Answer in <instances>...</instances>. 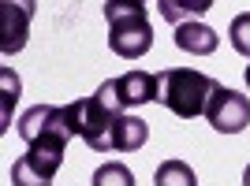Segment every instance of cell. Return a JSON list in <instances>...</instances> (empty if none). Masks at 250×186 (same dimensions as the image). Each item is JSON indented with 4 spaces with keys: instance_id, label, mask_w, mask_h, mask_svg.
I'll return each instance as SVG.
<instances>
[{
    "instance_id": "1",
    "label": "cell",
    "mask_w": 250,
    "mask_h": 186,
    "mask_svg": "<svg viewBox=\"0 0 250 186\" xmlns=\"http://www.w3.org/2000/svg\"><path fill=\"white\" fill-rule=\"evenodd\" d=\"M217 90V78L194 67H165L157 74V104L168 108L176 119H194L206 115V104Z\"/></svg>"
},
{
    "instance_id": "2",
    "label": "cell",
    "mask_w": 250,
    "mask_h": 186,
    "mask_svg": "<svg viewBox=\"0 0 250 186\" xmlns=\"http://www.w3.org/2000/svg\"><path fill=\"white\" fill-rule=\"evenodd\" d=\"M104 22H108V49L120 60H142L153 49L146 0H104Z\"/></svg>"
},
{
    "instance_id": "3",
    "label": "cell",
    "mask_w": 250,
    "mask_h": 186,
    "mask_svg": "<svg viewBox=\"0 0 250 186\" xmlns=\"http://www.w3.org/2000/svg\"><path fill=\"white\" fill-rule=\"evenodd\" d=\"M67 142H34L26 153L11 164V186H52L56 171L63 164Z\"/></svg>"
},
{
    "instance_id": "4",
    "label": "cell",
    "mask_w": 250,
    "mask_h": 186,
    "mask_svg": "<svg viewBox=\"0 0 250 186\" xmlns=\"http://www.w3.org/2000/svg\"><path fill=\"white\" fill-rule=\"evenodd\" d=\"M19 138L26 145H34V142H71L75 127H71V115H67V104L63 108L34 104L30 112H22L19 115Z\"/></svg>"
},
{
    "instance_id": "5",
    "label": "cell",
    "mask_w": 250,
    "mask_h": 186,
    "mask_svg": "<svg viewBox=\"0 0 250 186\" xmlns=\"http://www.w3.org/2000/svg\"><path fill=\"white\" fill-rule=\"evenodd\" d=\"M206 119L220 134H239V130H247V123H250L247 93L228 90V86L217 82V90H213V97H209V104H206Z\"/></svg>"
},
{
    "instance_id": "6",
    "label": "cell",
    "mask_w": 250,
    "mask_h": 186,
    "mask_svg": "<svg viewBox=\"0 0 250 186\" xmlns=\"http://www.w3.org/2000/svg\"><path fill=\"white\" fill-rule=\"evenodd\" d=\"M34 11H38L34 0H0V52L4 56H15L26 45Z\"/></svg>"
},
{
    "instance_id": "7",
    "label": "cell",
    "mask_w": 250,
    "mask_h": 186,
    "mask_svg": "<svg viewBox=\"0 0 250 186\" xmlns=\"http://www.w3.org/2000/svg\"><path fill=\"white\" fill-rule=\"evenodd\" d=\"M108 86H112V93H116V101H120L124 112H131L138 104L157 101V74L138 71V67L127 71V74H120V78H108Z\"/></svg>"
},
{
    "instance_id": "8",
    "label": "cell",
    "mask_w": 250,
    "mask_h": 186,
    "mask_svg": "<svg viewBox=\"0 0 250 186\" xmlns=\"http://www.w3.org/2000/svg\"><path fill=\"white\" fill-rule=\"evenodd\" d=\"M172 37H176V45L183 52H190V56H209V52H217V45H220V34L213 30V26H206V22H179Z\"/></svg>"
},
{
    "instance_id": "9",
    "label": "cell",
    "mask_w": 250,
    "mask_h": 186,
    "mask_svg": "<svg viewBox=\"0 0 250 186\" xmlns=\"http://www.w3.org/2000/svg\"><path fill=\"white\" fill-rule=\"evenodd\" d=\"M149 142V123L146 119H138V115L124 112L120 119H116L112 127V153H135V149H142V145Z\"/></svg>"
},
{
    "instance_id": "10",
    "label": "cell",
    "mask_w": 250,
    "mask_h": 186,
    "mask_svg": "<svg viewBox=\"0 0 250 186\" xmlns=\"http://www.w3.org/2000/svg\"><path fill=\"white\" fill-rule=\"evenodd\" d=\"M213 8V0H157V11H161V19L179 26V22H194L198 15Z\"/></svg>"
},
{
    "instance_id": "11",
    "label": "cell",
    "mask_w": 250,
    "mask_h": 186,
    "mask_svg": "<svg viewBox=\"0 0 250 186\" xmlns=\"http://www.w3.org/2000/svg\"><path fill=\"white\" fill-rule=\"evenodd\" d=\"M153 186H198V175H194V167L187 160H165V164L157 167L153 175Z\"/></svg>"
},
{
    "instance_id": "12",
    "label": "cell",
    "mask_w": 250,
    "mask_h": 186,
    "mask_svg": "<svg viewBox=\"0 0 250 186\" xmlns=\"http://www.w3.org/2000/svg\"><path fill=\"white\" fill-rule=\"evenodd\" d=\"M94 186H135V175H131V167L120 164V160H108L94 171Z\"/></svg>"
},
{
    "instance_id": "13",
    "label": "cell",
    "mask_w": 250,
    "mask_h": 186,
    "mask_svg": "<svg viewBox=\"0 0 250 186\" xmlns=\"http://www.w3.org/2000/svg\"><path fill=\"white\" fill-rule=\"evenodd\" d=\"M228 41H231V49L239 52V56H250V11H243V15H235V19H231Z\"/></svg>"
},
{
    "instance_id": "14",
    "label": "cell",
    "mask_w": 250,
    "mask_h": 186,
    "mask_svg": "<svg viewBox=\"0 0 250 186\" xmlns=\"http://www.w3.org/2000/svg\"><path fill=\"white\" fill-rule=\"evenodd\" d=\"M0 78H4V123H0V130H8L11 127V101L19 97V78H15L8 67L0 71Z\"/></svg>"
},
{
    "instance_id": "15",
    "label": "cell",
    "mask_w": 250,
    "mask_h": 186,
    "mask_svg": "<svg viewBox=\"0 0 250 186\" xmlns=\"http://www.w3.org/2000/svg\"><path fill=\"white\" fill-rule=\"evenodd\" d=\"M243 186H250V164H247V171H243Z\"/></svg>"
},
{
    "instance_id": "16",
    "label": "cell",
    "mask_w": 250,
    "mask_h": 186,
    "mask_svg": "<svg viewBox=\"0 0 250 186\" xmlns=\"http://www.w3.org/2000/svg\"><path fill=\"white\" fill-rule=\"evenodd\" d=\"M247 60H250V56H247ZM247 86H250V63H247Z\"/></svg>"
}]
</instances>
